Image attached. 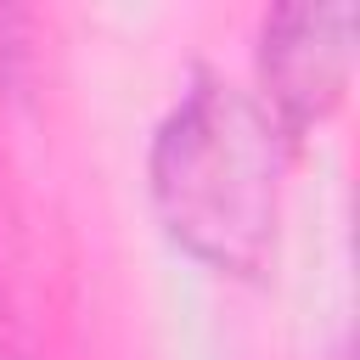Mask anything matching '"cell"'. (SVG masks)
<instances>
[{"label":"cell","mask_w":360,"mask_h":360,"mask_svg":"<svg viewBox=\"0 0 360 360\" xmlns=\"http://www.w3.org/2000/svg\"><path fill=\"white\" fill-rule=\"evenodd\" d=\"M287 135L264 101L197 73L152 135L146 180L163 231L225 276H264L281 231Z\"/></svg>","instance_id":"1"},{"label":"cell","mask_w":360,"mask_h":360,"mask_svg":"<svg viewBox=\"0 0 360 360\" xmlns=\"http://www.w3.org/2000/svg\"><path fill=\"white\" fill-rule=\"evenodd\" d=\"M354 68V6H281L259 28L264 112L287 141L315 129L349 90Z\"/></svg>","instance_id":"2"}]
</instances>
